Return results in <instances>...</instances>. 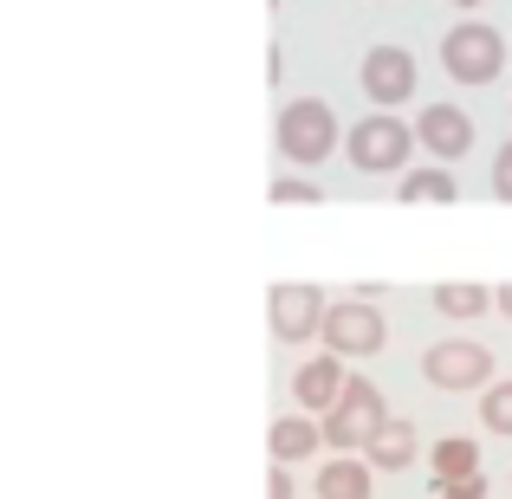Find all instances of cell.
Instances as JSON below:
<instances>
[{"mask_svg":"<svg viewBox=\"0 0 512 499\" xmlns=\"http://www.w3.org/2000/svg\"><path fill=\"white\" fill-rule=\"evenodd\" d=\"M325 312H331V299L312 279H279V286L266 292V318H273L279 344H312V337L325 331Z\"/></svg>","mask_w":512,"mask_h":499,"instance_id":"cell-5","label":"cell"},{"mask_svg":"<svg viewBox=\"0 0 512 499\" xmlns=\"http://www.w3.org/2000/svg\"><path fill=\"white\" fill-rule=\"evenodd\" d=\"M415 143L422 137H415L402 117H357V130L344 137V156H350V169H363V175H396L409 163Z\"/></svg>","mask_w":512,"mask_h":499,"instance_id":"cell-3","label":"cell"},{"mask_svg":"<svg viewBox=\"0 0 512 499\" xmlns=\"http://www.w3.org/2000/svg\"><path fill=\"white\" fill-rule=\"evenodd\" d=\"M318 499H370V461L331 454V461L318 467Z\"/></svg>","mask_w":512,"mask_h":499,"instance_id":"cell-13","label":"cell"},{"mask_svg":"<svg viewBox=\"0 0 512 499\" xmlns=\"http://www.w3.org/2000/svg\"><path fill=\"white\" fill-rule=\"evenodd\" d=\"M441 499H487V480L480 474H461V480H435Z\"/></svg>","mask_w":512,"mask_h":499,"instance_id":"cell-19","label":"cell"},{"mask_svg":"<svg viewBox=\"0 0 512 499\" xmlns=\"http://www.w3.org/2000/svg\"><path fill=\"white\" fill-rule=\"evenodd\" d=\"M415 137H422L428 156H441V163H461V156L474 150V117H467L461 104H428V111L415 117Z\"/></svg>","mask_w":512,"mask_h":499,"instance_id":"cell-10","label":"cell"},{"mask_svg":"<svg viewBox=\"0 0 512 499\" xmlns=\"http://www.w3.org/2000/svg\"><path fill=\"white\" fill-rule=\"evenodd\" d=\"M448 7H480V0H448Z\"/></svg>","mask_w":512,"mask_h":499,"instance_id":"cell-23","label":"cell"},{"mask_svg":"<svg viewBox=\"0 0 512 499\" xmlns=\"http://www.w3.org/2000/svg\"><path fill=\"white\" fill-rule=\"evenodd\" d=\"M266 195H273V208H318V201H325V188H318V182H299V175H279Z\"/></svg>","mask_w":512,"mask_h":499,"instance_id":"cell-18","label":"cell"},{"mask_svg":"<svg viewBox=\"0 0 512 499\" xmlns=\"http://www.w3.org/2000/svg\"><path fill=\"white\" fill-rule=\"evenodd\" d=\"M344 357L338 350H318V357H305L299 370H292V402L299 409H312V415H331L338 409V396H344Z\"/></svg>","mask_w":512,"mask_h":499,"instance_id":"cell-9","label":"cell"},{"mask_svg":"<svg viewBox=\"0 0 512 499\" xmlns=\"http://www.w3.org/2000/svg\"><path fill=\"white\" fill-rule=\"evenodd\" d=\"M318 422H325V448L331 454H357V448H370V435L389 422V402H383V389H376L370 376H350L338 409L318 415Z\"/></svg>","mask_w":512,"mask_h":499,"instance_id":"cell-1","label":"cell"},{"mask_svg":"<svg viewBox=\"0 0 512 499\" xmlns=\"http://www.w3.org/2000/svg\"><path fill=\"white\" fill-rule=\"evenodd\" d=\"M415 448H422V441H415V422H396V415H389V422L370 435L363 461H370L376 474H402V467H415Z\"/></svg>","mask_w":512,"mask_h":499,"instance_id":"cell-11","label":"cell"},{"mask_svg":"<svg viewBox=\"0 0 512 499\" xmlns=\"http://www.w3.org/2000/svg\"><path fill=\"white\" fill-rule=\"evenodd\" d=\"M493 195H500V201H512V143H506L500 156H493Z\"/></svg>","mask_w":512,"mask_h":499,"instance_id":"cell-20","label":"cell"},{"mask_svg":"<svg viewBox=\"0 0 512 499\" xmlns=\"http://www.w3.org/2000/svg\"><path fill=\"white\" fill-rule=\"evenodd\" d=\"M480 428L512 435V376H506V383H487V389H480Z\"/></svg>","mask_w":512,"mask_h":499,"instance_id":"cell-17","label":"cell"},{"mask_svg":"<svg viewBox=\"0 0 512 499\" xmlns=\"http://www.w3.org/2000/svg\"><path fill=\"white\" fill-rule=\"evenodd\" d=\"M325 350H338V357H376V350H383V318H376V305L363 299H331V312H325Z\"/></svg>","mask_w":512,"mask_h":499,"instance_id":"cell-7","label":"cell"},{"mask_svg":"<svg viewBox=\"0 0 512 499\" xmlns=\"http://www.w3.org/2000/svg\"><path fill=\"white\" fill-rule=\"evenodd\" d=\"M266 448H273V461L292 467V461H305L312 448H325V422L312 428V409H305V415H279V422L266 428Z\"/></svg>","mask_w":512,"mask_h":499,"instance_id":"cell-12","label":"cell"},{"mask_svg":"<svg viewBox=\"0 0 512 499\" xmlns=\"http://www.w3.org/2000/svg\"><path fill=\"white\" fill-rule=\"evenodd\" d=\"M428 467H435V480H461V474H480V448L467 435H448L428 448Z\"/></svg>","mask_w":512,"mask_h":499,"instance_id":"cell-16","label":"cell"},{"mask_svg":"<svg viewBox=\"0 0 512 499\" xmlns=\"http://www.w3.org/2000/svg\"><path fill=\"white\" fill-rule=\"evenodd\" d=\"M422 376H428L435 389H454V396H467V389H487V383H493V350H487V344H467V337H441V344H428Z\"/></svg>","mask_w":512,"mask_h":499,"instance_id":"cell-6","label":"cell"},{"mask_svg":"<svg viewBox=\"0 0 512 499\" xmlns=\"http://www.w3.org/2000/svg\"><path fill=\"white\" fill-rule=\"evenodd\" d=\"M338 150V117H331L325 98H292L279 111V156L292 169H318L325 156Z\"/></svg>","mask_w":512,"mask_h":499,"instance_id":"cell-2","label":"cell"},{"mask_svg":"<svg viewBox=\"0 0 512 499\" xmlns=\"http://www.w3.org/2000/svg\"><path fill=\"white\" fill-rule=\"evenodd\" d=\"M396 201L402 208H448V201H461V188H454L448 169H409L396 182Z\"/></svg>","mask_w":512,"mask_h":499,"instance_id":"cell-14","label":"cell"},{"mask_svg":"<svg viewBox=\"0 0 512 499\" xmlns=\"http://www.w3.org/2000/svg\"><path fill=\"white\" fill-rule=\"evenodd\" d=\"M493 299H500V312L512 318V279H506V286H500V292H493Z\"/></svg>","mask_w":512,"mask_h":499,"instance_id":"cell-22","label":"cell"},{"mask_svg":"<svg viewBox=\"0 0 512 499\" xmlns=\"http://www.w3.org/2000/svg\"><path fill=\"white\" fill-rule=\"evenodd\" d=\"M266 499H292V474H286V461H273V474H266Z\"/></svg>","mask_w":512,"mask_h":499,"instance_id":"cell-21","label":"cell"},{"mask_svg":"<svg viewBox=\"0 0 512 499\" xmlns=\"http://www.w3.org/2000/svg\"><path fill=\"white\" fill-rule=\"evenodd\" d=\"M487 305H500L487 286H474V279H448V286H435V312L448 318V325H474Z\"/></svg>","mask_w":512,"mask_h":499,"instance_id":"cell-15","label":"cell"},{"mask_svg":"<svg viewBox=\"0 0 512 499\" xmlns=\"http://www.w3.org/2000/svg\"><path fill=\"white\" fill-rule=\"evenodd\" d=\"M357 78H363V98L383 104V111H389V104H402V98H415V59L402 46H370Z\"/></svg>","mask_w":512,"mask_h":499,"instance_id":"cell-8","label":"cell"},{"mask_svg":"<svg viewBox=\"0 0 512 499\" xmlns=\"http://www.w3.org/2000/svg\"><path fill=\"white\" fill-rule=\"evenodd\" d=\"M441 65H448L454 85H493L500 65H506V39L493 33V26L467 20V26H454V33L441 39Z\"/></svg>","mask_w":512,"mask_h":499,"instance_id":"cell-4","label":"cell"}]
</instances>
